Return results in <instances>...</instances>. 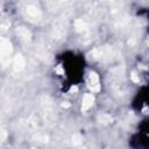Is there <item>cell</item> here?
<instances>
[{
  "label": "cell",
  "instance_id": "6da1fadb",
  "mask_svg": "<svg viewBox=\"0 0 149 149\" xmlns=\"http://www.w3.org/2000/svg\"><path fill=\"white\" fill-rule=\"evenodd\" d=\"M0 51H1V59L2 62L5 63L6 58H8V56L10 55L12 52V44L8 40H2L1 41V44H0Z\"/></svg>",
  "mask_w": 149,
  "mask_h": 149
},
{
  "label": "cell",
  "instance_id": "7a4b0ae2",
  "mask_svg": "<svg viewBox=\"0 0 149 149\" xmlns=\"http://www.w3.org/2000/svg\"><path fill=\"white\" fill-rule=\"evenodd\" d=\"M88 87H90L93 92H98V91L100 90L99 78H98L97 73H94V72L90 73V78H88Z\"/></svg>",
  "mask_w": 149,
  "mask_h": 149
},
{
  "label": "cell",
  "instance_id": "3957f363",
  "mask_svg": "<svg viewBox=\"0 0 149 149\" xmlns=\"http://www.w3.org/2000/svg\"><path fill=\"white\" fill-rule=\"evenodd\" d=\"M26 13H27L28 17H30V20L36 21V20H40V17H41V12L34 6H28L26 9Z\"/></svg>",
  "mask_w": 149,
  "mask_h": 149
},
{
  "label": "cell",
  "instance_id": "277c9868",
  "mask_svg": "<svg viewBox=\"0 0 149 149\" xmlns=\"http://www.w3.org/2000/svg\"><path fill=\"white\" fill-rule=\"evenodd\" d=\"M23 66H24V59H23L22 55L19 54V55H16V56L14 57V61H13V68H14L15 71H20V70L23 69Z\"/></svg>",
  "mask_w": 149,
  "mask_h": 149
},
{
  "label": "cell",
  "instance_id": "5b68a950",
  "mask_svg": "<svg viewBox=\"0 0 149 149\" xmlns=\"http://www.w3.org/2000/svg\"><path fill=\"white\" fill-rule=\"evenodd\" d=\"M93 102H94V97H93V94H91V93L85 94L84 98H83V107H81L83 111L88 109V108L93 105Z\"/></svg>",
  "mask_w": 149,
  "mask_h": 149
},
{
  "label": "cell",
  "instance_id": "8992f818",
  "mask_svg": "<svg viewBox=\"0 0 149 149\" xmlns=\"http://www.w3.org/2000/svg\"><path fill=\"white\" fill-rule=\"evenodd\" d=\"M17 34H19L20 37H21L22 40H24V41H29V40H30V33L28 31V29H26V28H23V27H20V28L17 29Z\"/></svg>",
  "mask_w": 149,
  "mask_h": 149
},
{
  "label": "cell",
  "instance_id": "52a82bcc",
  "mask_svg": "<svg viewBox=\"0 0 149 149\" xmlns=\"http://www.w3.org/2000/svg\"><path fill=\"white\" fill-rule=\"evenodd\" d=\"M74 26H76V29L78 31H81V30H84L86 28V23L83 20H77L76 23H74Z\"/></svg>",
  "mask_w": 149,
  "mask_h": 149
},
{
  "label": "cell",
  "instance_id": "ba28073f",
  "mask_svg": "<svg viewBox=\"0 0 149 149\" xmlns=\"http://www.w3.org/2000/svg\"><path fill=\"white\" fill-rule=\"evenodd\" d=\"M99 120H100V122L108 123V122H111V121H112V118H111L109 115H107V114H102V115H100V116H99Z\"/></svg>",
  "mask_w": 149,
  "mask_h": 149
},
{
  "label": "cell",
  "instance_id": "9c48e42d",
  "mask_svg": "<svg viewBox=\"0 0 149 149\" xmlns=\"http://www.w3.org/2000/svg\"><path fill=\"white\" fill-rule=\"evenodd\" d=\"M73 143H74V144H79V143H81V140H80V137H79V136H76V137H73Z\"/></svg>",
  "mask_w": 149,
  "mask_h": 149
},
{
  "label": "cell",
  "instance_id": "30bf717a",
  "mask_svg": "<svg viewBox=\"0 0 149 149\" xmlns=\"http://www.w3.org/2000/svg\"><path fill=\"white\" fill-rule=\"evenodd\" d=\"M132 78H133V80H134V81H139V78H137L136 73H133V74H132Z\"/></svg>",
  "mask_w": 149,
  "mask_h": 149
}]
</instances>
